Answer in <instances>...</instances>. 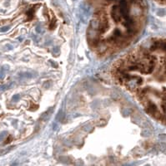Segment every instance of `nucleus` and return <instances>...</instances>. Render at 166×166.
<instances>
[{
    "label": "nucleus",
    "instance_id": "f257e3e1",
    "mask_svg": "<svg viewBox=\"0 0 166 166\" xmlns=\"http://www.w3.org/2000/svg\"><path fill=\"white\" fill-rule=\"evenodd\" d=\"M155 1L162 5H166V0H155Z\"/></svg>",
    "mask_w": 166,
    "mask_h": 166
},
{
    "label": "nucleus",
    "instance_id": "7ed1b4c3",
    "mask_svg": "<svg viewBox=\"0 0 166 166\" xmlns=\"http://www.w3.org/2000/svg\"><path fill=\"white\" fill-rule=\"evenodd\" d=\"M18 98H19V96H18V95H16V96H14L13 97V100L15 101V100H18Z\"/></svg>",
    "mask_w": 166,
    "mask_h": 166
},
{
    "label": "nucleus",
    "instance_id": "f03ea898",
    "mask_svg": "<svg viewBox=\"0 0 166 166\" xmlns=\"http://www.w3.org/2000/svg\"><path fill=\"white\" fill-rule=\"evenodd\" d=\"M8 27H4V28H2L1 29V32H6L7 30H8Z\"/></svg>",
    "mask_w": 166,
    "mask_h": 166
}]
</instances>
